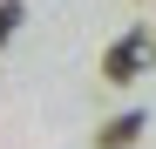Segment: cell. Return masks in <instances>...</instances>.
<instances>
[{
    "label": "cell",
    "mask_w": 156,
    "mask_h": 149,
    "mask_svg": "<svg viewBox=\"0 0 156 149\" xmlns=\"http://www.w3.org/2000/svg\"><path fill=\"white\" fill-rule=\"evenodd\" d=\"M149 27H129L122 41H109V54H102V81H136L143 74V61H149Z\"/></svg>",
    "instance_id": "obj_1"
},
{
    "label": "cell",
    "mask_w": 156,
    "mask_h": 149,
    "mask_svg": "<svg viewBox=\"0 0 156 149\" xmlns=\"http://www.w3.org/2000/svg\"><path fill=\"white\" fill-rule=\"evenodd\" d=\"M143 129H149V115H143V109H122V115H109V122L95 129V149H136Z\"/></svg>",
    "instance_id": "obj_2"
},
{
    "label": "cell",
    "mask_w": 156,
    "mask_h": 149,
    "mask_svg": "<svg viewBox=\"0 0 156 149\" xmlns=\"http://www.w3.org/2000/svg\"><path fill=\"white\" fill-rule=\"evenodd\" d=\"M20 20H27V7H20V0H0V47L14 41V27H20Z\"/></svg>",
    "instance_id": "obj_3"
}]
</instances>
